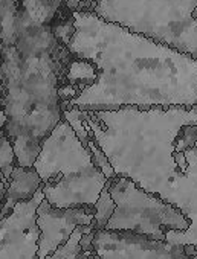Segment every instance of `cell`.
Here are the masks:
<instances>
[{
  "label": "cell",
  "instance_id": "cell-20",
  "mask_svg": "<svg viewBox=\"0 0 197 259\" xmlns=\"http://www.w3.org/2000/svg\"><path fill=\"white\" fill-rule=\"evenodd\" d=\"M197 144V123L195 125H183L174 141V153H186L195 148Z\"/></svg>",
  "mask_w": 197,
  "mask_h": 259
},
{
  "label": "cell",
  "instance_id": "cell-28",
  "mask_svg": "<svg viewBox=\"0 0 197 259\" xmlns=\"http://www.w3.org/2000/svg\"><path fill=\"white\" fill-rule=\"evenodd\" d=\"M195 148H197V144H195Z\"/></svg>",
  "mask_w": 197,
  "mask_h": 259
},
{
  "label": "cell",
  "instance_id": "cell-4",
  "mask_svg": "<svg viewBox=\"0 0 197 259\" xmlns=\"http://www.w3.org/2000/svg\"><path fill=\"white\" fill-rule=\"evenodd\" d=\"M32 168L42 179L45 200L57 209L93 207L109 182L66 120L42 142Z\"/></svg>",
  "mask_w": 197,
  "mask_h": 259
},
{
  "label": "cell",
  "instance_id": "cell-18",
  "mask_svg": "<svg viewBox=\"0 0 197 259\" xmlns=\"http://www.w3.org/2000/svg\"><path fill=\"white\" fill-rule=\"evenodd\" d=\"M63 120H66L70 128L75 132L76 138L81 141V144L87 148V142H89V138H90V130L89 126L83 122V117H81V110L76 108V107H70V108H66L63 110Z\"/></svg>",
  "mask_w": 197,
  "mask_h": 259
},
{
  "label": "cell",
  "instance_id": "cell-15",
  "mask_svg": "<svg viewBox=\"0 0 197 259\" xmlns=\"http://www.w3.org/2000/svg\"><path fill=\"white\" fill-rule=\"evenodd\" d=\"M90 230H93V226H78L72 235L69 236V239L61 245L58 247L54 254L49 257V259H89L92 257L90 254H84L83 250H81V238L84 233H89Z\"/></svg>",
  "mask_w": 197,
  "mask_h": 259
},
{
  "label": "cell",
  "instance_id": "cell-27",
  "mask_svg": "<svg viewBox=\"0 0 197 259\" xmlns=\"http://www.w3.org/2000/svg\"><path fill=\"white\" fill-rule=\"evenodd\" d=\"M93 256H95V254H93ZM93 256H92V257H89V259H93Z\"/></svg>",
  "mask_w": 197,
  "mask_h": 259
},
{
  "label": "cell",
  "instance_id": "cell-17",
  "mask_svg": "<svg viewBox=\"0 0 197 259\" xmlns=\"http://www.w3.org/2000/svg\"><path fill=\"white\" fill-rule=\"evenodd\" d=\"M16 166H17V157L14 153L13 142L5 135H2L0 136V172L8 180V183Z\"/></svg>",
  "mask_w": 197,
  "mask_h": 259
},
{
  "label": "cell",
  "instance_id": "cell-12",
  "mask_svg": "<svg viewBox=\"0 0 197 259\" xmlns=\"http://www.w3.org/2000/svg\"><path fill=\"white\" fill-rule=\"evenodd\" d=\"M69 0H22V19L31 26H52Z\"/></svg>",
  "mask_w": 197,
  "mask_h": 259
},
{
  "label": "cell",
  "instance_id": "cell-5",
  "mask_svg": "<svg viewBox=\"0 0 197 259\" xmlns=\"http://www.w3.org/2000/svg\"><path fill=\"white\" fill-rule=\"evenodd\" d=\"M197 0H87L76 10L162 43L197 60Z\"/></svg>",
  "mask_w": 197,
  "mask_h": 259
},
{
  "label": "cell",
  "instance_id": "cell-22",
  "mask_svg": "<svg viewBox=\"0 0 197 259\" xmlns=\"http://www.w3.org/2000/svg\"><path fill=\"white\" fill-rule=\"evenodd\" d=\"M7 114H5V110L2 107V102H0V132H4L5 126H7Z\"/></svg>",
  "mask_w": 197,
  "mask_h": 259
},
{
  "label": "cell",
  "instance_id": "cell-6",
  "mask_svg": "<svg viewBox=\"0 0 197 259\" xmlns=\"http://www.w3.org/2000/svg\"><path fill=\"white\" fill-rule=\"evenodd\" d=\"M107 188L116 209L104 230L129 232L165 242L170 232L186 230L189 226L176 206L144 191L130 179L115 176Z\"/></svg>",
  "mask_w": 197,
  "mask_h": 259
},
{
  "label": "cell",
  "instance_id": "cell-3",
  "mask_svg": "<svg viewBox=\"0 0 197 259\" xmlns=\"http://www.w3.org/2000/svg\"><path fill=\"white\" fill-rule=\"evenodd\" d=\"M81 117L115 176L167 198L174 177L182 172L174 159V141L183 125L197 123V105L81 110Z\"/></svg>",
  "mask_w": 197,
  "mask_h": 259
},
{
  "label": "cell",
  "instance_id": "cell-11",
  "mask_svg": "<svg viewBox=\"0 0 197 259\" xmlns=\"http://www.w3.org/2000/svg\"><path fill=\"white\" fill-rule=\"evenodd\" d=\"M42 179L34 168H22L17 165L13 171L4 197V207L2 212H0V220L11 213L17 203L31 200L42 189Z\"/></svg>",
  "mask_w": 197,
  "mask_h": 259
},
{
  "label": "cell",
  "instance_id": "cell-24",
  "mask_svg": "<svg viewBox=\"0 0 197 259\" xmlns=\"http://www.w3.org/2000/svg\"><path fill=\"white\" fill-rule=\"evenodd\" d=\"M84 2H87V0H69V2H67V10L69 11H73V10H76L80 5H83Z\"/></svg>",
  "mask_w": 197,
  "mask_h": 259
},
{
  "label": "cell",
  "instance_id": "cell-21",
  "mask_svg": "<svg viewBox=\"0 0 197 259\" xmlns=\"http://www.w3.org/2000/svg\"><path fill=\"white\" fill-rule=\"evenodd\" d=\"M93 239H95V230H90L89 233H84L81 238V250L84 254H95L93 251Z\"/></svg>",
  "mask_w": 197,
  "mask_h": 259
},
{
  "label": "cell",
  "instance_id": "cell-8",
  "mask_svg": "<svg viewBox=\"0 0 197 259\" xmlns=\"http://www.w3.org/2000/svg\"><path fill=\"white\" fill-rule=\"evenodd\" d=\"M45 200L42 189L26 201H20L0 220V259H38L40 229L37 207Z\"/></svg>",
  "mask_w": 197,
  "mask_h": 259
},
{
  "label": "cell",
  "instance_id": "cell-14",
  "mask_svg": "<svg viewBox=\"0 0 197 259\" xmlns=\"http://www.w3.org/2000/svg\"><path fill=\"white\" fill-rule=\"evenodd\" d=\"M63 78H64V84L75 85L76 89L84 92L86 89H89L90 85L96 82L98 69L93 63L87 60L70 57V60L66 64Z\"/></svg>",
  "mask_w": 197,
  "mask_h": 259
},
{
  "label": "cell",
  "instance_id": "cell-10",
  "mask_svg": "<svg viewBox=\"0 0 197 259\" xmlns=\"http://www.w3.org/2000/svg\"><path fill=\"white\" fill-rule=\"evenodd\" d=\"M183 154L186 168L174 177L165 201L176 206L188 220L189 226L186 230L170 232L165 242L171 245H192L197 248V148Z\"/></svg>",
  "mask_w": 197,
  "mask_h": 259
},
{
  "label": "cell",
  "instance_id": "cell-16",
  "mask_svg": "<svg viewBox=\"0 0 197 259\" xmlns=\"http://www.w3.org/2000/svg\"><path fill=\"white\" fill-rule=\"evenodd\" d=\"M93 209H95V218H93V223H92L93 230H95V232H98V230H104L106 226H107V223H109V220L112 218V215H113V212H115V209H116V204H115V201L112 200V195H110V192H109L107 185H106L104 189L101 191L100 198L96 200Z\"/></svg>",
  "mask_w": 197,
  "mask_h": 259
},
{
  "label": "cell",
  "instance_id": "cell-13",
  "mask_svg": "<svg viewBox=\"0 0 197 259\" xmlns=\"http://www.w3.org/2000/svg\"><path fill=\"white\" fill-rule=\"evenodd\" d=\"M20 26L22 0H0V45H16Z\"/></svg>",
  "mask_w": 197,
  "mask_h": 259
},
{
  "label": "cell",
  "instance_id": "cell-19",
  "mask_svg": "<svg viewBox=\"0 0 197 259\" xmlns=\"http://www.w3.org/2000/svg\"><path fill=\"white\" fill-rule=\"evenodd\" d=\"M87 150L90 151V156H92V160L95 163V166L101 171V174L107 179V180H112L115 177V171L109 162V159L106 157V154L101 151V148L96 145L95 139H93V135L90 132V138H89V142H87Z\"/></svg>",
  "mask_w": 197,
  "mask_h": 259
},
{
  "label": "cell",
  "instance_id": "cell-1",
  "mask_svg": "<svg viewBox=\"0 0 197 259\" xmlns=\"http://www.w3.org/2000/svg\"><path fill=\"white\" fill-rule=\"evenodd\" d=\"M70 17L73 34L64 48L72 57L93 63L98 79L61 110L197 105V60L92 11L73 10Z\"/></svg>",
  "mask_w": 197,
  "mask_h": 259
},
{
  "label": "cell",
  "instance_id": "cell-7",
  "mask_svg": "<svg viewBox=\"0 0 197 259\" xmlns=\"http://www.w3.org/2000/svg\"><path fill=\"white\" fill-rule=\"evenodd\" d=\"M93 251L98 259H197L192 245H171L129 232H95Z\"/></svg>",
  "mask_w": 197,
  "mask_h": 259
},
{
  "label": "cell",
  "instance_id": "cell-23",
  "mask_svg": "<svg viewBox=\"0 0 197 259\" xmlns=\"http://www.w3.org/2000/svg\"><path fill=\"white\" fill-rule=\"evenodd\" d=\"M7 188H8V180L2 176V172H0V197H5V192H7Z\"/></svg>",
  "mask_w": 197,
  "mask_h": 259
},
{
  "label": "cell",
  "instance_id": "cell-9",
  "mask_svg": "<svg viewBox=\"0 0 197 259\" xmlns=\"http://www.w3.org/2000/svg\"><path fill=\"white\" fill-rule=\"evenodd\" d=\"M93 218V207L57 209L43 200L37 207V224L40 229L38 259H49L78 226H90Z\"/></svg>",
  "mask_w": 197,
  "mask_h": 259
},
{
  "label": "cell",
  "instance_id": "cell-2",
  "mask_svg": "<svg viewBox=\"0 0 197 259\" xmlns=\"http://www.w3.org/2000/svg\"><path fill=\"white\" fill-rule=\"evenodd\" d=\"M70 57L52 26H31L23 19L16 45H0V102L8 119L4 133L22 168L34 166L42 142L63 120L58 89Z\"/></svg>",
  "mask_w": 197,
  "mask_h": 259
},
{
  "label": "cell",
  "instance_id": "cell-25",
  "mask_svg": "<svg viewBox=\"0 0 197 259\" xmlns=\"http://www.w3.org/2000/svg\"><path fill=\"white\" fill-rule=\"evenodd\" d=\"M2 207H4V198L0 197V212H2Z\"/></svg>",
  "mask_w": 197,
  "mask_h": 259
},
{
  "label": "cell",
  "instance_id": "cell-26",
  "mask_svg": "<svg viewBox=\"0 0 197 259\" xmlns=\"http://www.w3.org/2000/svg\"><path fill=\"white\" fill-rule=\"evenodd\" d=\"M192 16H194V19L197 20V7H195V10H194V14H192Z\"/></svg>",
  "mask_w": 197,
  "mask_h": 259
}]
</instances>
